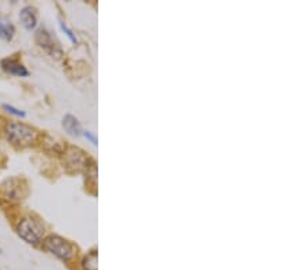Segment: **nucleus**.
<instances>
[{"label":"nucleus","instance_id":"39448f33","mask_svg":"<svg viewBox=\"0 0 307 270\" xmlns=\"http://www.w3.org/2000/svg\"><path fill=\"white\" fill-rule=\"evenodd\" d=\"M0 67L2 70L10 75H15V76H29V70L26 67L22 64L21 62H18L17 59H13V57H6V59H2L0 62Z\"/></svg>","mask_w":307,"mask_h":270},{"label":"nucleus","instance_id":"9b49d317","mask_svg":"<svg viewBox=\"0 0 307 270\" xmlns=\"http://www.w3.org/2000/svg\"><path fill=\"white\" fill-rule=\"evenodd\" d=\"M3 109H5V111H7L9 114L15 115V116H19V118H25V116H26V114H25L24 111H21V109L15 108V107H13V105L3 104Z\"/></svg>","mask_w":307,"mask_h":270},{"label":"nucleus","instance_id":"1a4fd4ad","mask_svg":"<svg viewBox=\"0 0 307 270\" xmlns=\"http://www.w3.org/2000/svg\"><path fill=\"white\" fill-rule=\"evenodd\" d=\"M81 269L82 270H99V255L97 250H92L86 254L81 261Z\"/></svg>","mask_w":307,"mask_h":270},{"label":"nucleus","instance_id":"f257e3e1","mask_svg":"<svg viewBox=\"0 0 307 270\" xmlns=\"http://www.w3.org/2000/svg\"><path fill=\"white\" fill-rule=\"evenodd\" d=\"M44 250L61 262H71L76 254L75 246L59 235H49L43 242Z\"/></svg>","mask_w":307,"mask_h":270},{"label":"nucleus","instance_id":"0eeeda50","mask_svg":"<svg viewBox=\"0 0 307 270\" xmlns=\"http://www.w3.org/2000/svg\"><path fill=\"white\" fill-rule=\"evenodd\" d=\"M61 126L66 130L67 133L70 135H74V137H81L82 135V126H81L80 120L72 116V115L67 114L64 118H63V122H61Z\"/></svg>","mask_w":307,"mask_h":270},{"label":"nucleus","instance_id":"f8f14e48","mask_svg":"<svg viewBox=\"0 0 307 270\" xmlns=\"http://www.w3.org/2000/svg\"><path fill=\"white\" fill-rule=\"evenodd\" d=\"M82 135H84L86 139H89L90 142L93 143V145H97V138H96L93 134L90 133V131H84V133H82Z\"/></svg>","mask_w":307,"mask_h":270},{"label":"nucleus","instance_id":"20e7f679","mask_svg":"<svg viewBox=\"0 0 307 270\" xmlns=\"http://www.w3.org/2000/svg\"><path fill=\"white\" fill-rule=\"evenodd\" d=\"M36 41L40 47L43 48L44 51L49 53L52 57L60 59L63 56V51H61L60 45L57 41H55L52 37V34L48 32L47 29H40L36 33Z\"/></svg>","mask_w":307,"mask_h":270},{"label":"nucleus","instance_id":"7ed1b4c3","mask_svg":"<svg viewBox=\"0 0 307 270\" xmlns=\"http://www.w3.org/2000/svg\"><path fill=\"white\" fill-rule=\"evenodd\" d=\"M18 236L32 246H38L44 236L43 224L33 217L21 218L17 224Z\"/></svg>","mask_w":307,"mask_h":270},{"label":"nucleus","instance_id":"6e6552de","mask_svg":"<svg viewBox=\"0 0 307 270\" xmlns=\"http://www.w3.org/2000/svg\"><path fill=\"white\" fill-rule=\"evenodd\" d=\"M15 36V26L7 17H0V38L11 41Z\"/></svg>","mask_w":307,"mask_h":270},{"label":"nucleus","instance_id":"ddd939ff","mask_svg":"<svg viewBox=\"0 0 307 270\" xmlns=\"http://www.w3.org/2000/svg\"><path fill=\"white\" fill-rule=\"evenodd\" d=\"M0 254H2V250H0Z\"/></svg>","mask_w":307,"mask_h":270},{"label":"nucleus","instance_id":"f03ea898","mask_svg":"<svg viewBox=\"0 0 307 270\" xmlns=\"http://www.w3.org/2000/svg\"><path fill=\"white\" fill-rule=\"evenodd\" d=\"M6 137L15 146H30L37 141V131L28 124L10 123L6 127Z\"/></svg>","mask_w":307,"mask_h":270},{"label":"nucleus","instance_id":"423d86ee","mask_svg":"<svg viewBox=\"0 0 307 270\" xmlns=\"http://www.w3.org/2000/svg\"><path fill=\"white\" fill-rule=\"evenodd\" d=\"M19 21L25 29L28 30H33L36 26H37V10L32 7V6H26L24 9L21 10L19 13Z\"/></svg>","mask_w":307,"mask_h":270},{"label":"nucleus","instance_id":"9d476101","mask_svg":"<svg viewBox=\"0 0 307 270\" xmlns=\"http://www.w3.org/2000/svg\"><path fill=\"white\" fill-rule=\"evenodd\" d=\"M59 24H60V28H61V30H63V32H64V34H66L67 37L70 38V41L72 44H78V40H76V37H75V34L72 33V30H71L70 28H68V26H67L66 24H64V22H63V21H60V22H59Z\"/></svg>","mask_w":307,"mask_h":270}]
</instances>
